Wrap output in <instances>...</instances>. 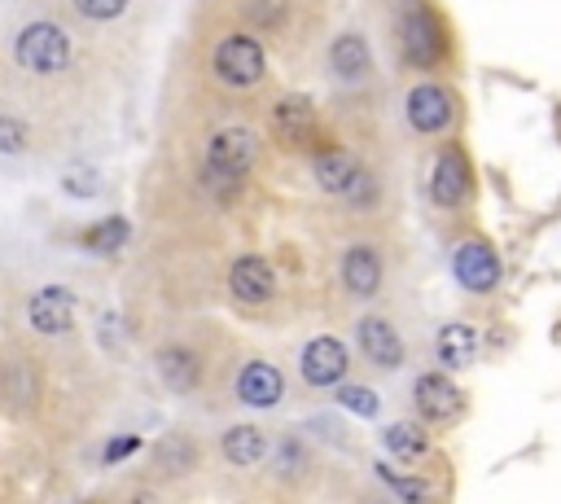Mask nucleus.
Returning a JSON list of instances; mask_svg holds the SVG:
<instances>
[{
  "mask_svg": "<svg viewBox=\"0 0 561 504\" xmlns=\"http://www.w3.org/2000/svg\"><path fill=\"white\" fill-rule=\"evenodd\" d=\"M254 154H259V141L250 128H224L211 136L206 145V184L219 193V197H232L237 184L246 180V171L254 167Z\"/></svg>",
  "mask_w": 561,
  "mask_h": 504,
  "instance_id": "1",
  "label": "nucleus"
},
{
  "mask_svg": "<svg viewBox=\"0 0 561 504\" xmlns=\"http://www.w3.org/2000/svg\"><path fill=\"white\" fill-rule=\"evenodd\" d=\"M14 53H19V62H23L27 71H36V75H58V71L71 67V40H67V32H62L58 23H32V27L19 36Z\"/></svg>",
  "mask_w": 561,
  "mask_h": 504,
  "instance_id": "2",
  "label": "nucleus"
},
{
  "mask_svg": "<svg viewBox=\"0 0 561 504\" xmlns=\"http://www.w3.org/2000/svg\"><path fill=\"white\" fill-rule=\"evenodd\" d=\"M263 45L254 36H228L219 49H215V75L232 88H250L263 80Z\"/></svg>",
  "mask_w": 561,
  "mask_h": 504,
  "instance_id": "3",
  "label": "nucleus"
},
{
  "mask_svg": "<svg viewBox=\"0 0 561 504\" xmlns=\"http://www.w3.org/2000/svg\"><path fill=\"white\" fill-rule=\"evenodd\" d=\"M299 369H303V382L317 386V391H334L343 377H347V347L330 334L312 338L299 356Z\"/></svg>",
  "mask_w": 561,
  "mask_h": 504,
  "instance_id": "4",
  "label": "nucleus"
},
{
  "mask_svg": "<svg viewBox=\"0 0 561 504\" xmlns=\"http://www.w3.org/2000/svg\"><path fill=\"white\" fill-rule=\"evenodd\" d=\"M452 273L474 295H487V290L500 286V260H496V250L487 241H465L452 255Z\"/></svg>",
  "mask_w": 561,
  "mask_h": 504,
  "instance_id": "5",
  "label": "nucleus"
},
{
  "mask_svg": "<svg viewBox=\"0 0 561 504\" xmlns=\"http://www.w3.org/2000/svg\"><path fill=\"white\" fill-rule=\"evenodd\" d=\"M356 347H360V356H365L373 369H399V364H404L399 329H395L386 316H365V321L356 325Z\"/></svg>",
  "mask_w": 561,
  "mask_h": 504,
  "instance_id": "6",
  "label": "nucleus"
},
{
  "mask_svg": "<svg viewBox=\"0 0 561 504\" xmlns=\"http://www.w3.org/2000/svg\"><path fill=\"white\" fill-rule=\"evenodd\" d=\"M399 45H404V58L413 67H439V58H443V32H439V23L426 10H413L404 19Z\"/></svg>",
  "mask_w": 561,
  "mask_h": 504,
  "instance_id": "7",
  "label": "nucleus"
},
{
  "mask_svg": "<svg viewBox=\"0 0 561 504\" xmlns=\"http://www.w3.org/2000/svg\"><path fill=\"white\" fill-rule=\"evenodd\" d=\"M404 115H408L413 132L430 136V132H443V128L452 123L456 106H452V97H447L439 84H417V88L408 93V106H404Z\"/></svg>",
  "mask_w": 561,
  "mask_h": 504,
  "instance_id": "8",
  "label": "nucleus"
},
{
  "mask_svg": "<svg viewBox=\"0 0 561 504\" xmlns=\"http://www.w3.org/2000/svg\"><path fill=\"white\" fill-rule=\"evenodd\" d=\"M413 399H417V412L426 417V421H434V425H447V421H456L461 417V391L443 377V373H421L417 377V386H413Z\"/></svg>",
  "mask_w": 561,
  "mask_h": 504,
  "instance_id": "9",
  "label": "nucleus"
},
{
  "mask_svg": "<svg viewBox=\"0 0 561 504\" xmlns=\"http://www.w3.org/2000/svg\"><path fill=\"white\" fill-rule=\"evenodd\" d=\"M280 395H286V377H280L276 364L250 360V364L237 373V399H241V404H250V408H272V404H280Z\"/></svg>",
  "mask_w": 561,
  "mask_h": 504,
  "instance_id": "10",
  "label": "nucleus"
},
{
  "mask_svg": "<svg viewBox=\"0 0 561 504\" xmlns=\"http://www.w3.org/2000/svg\"><path fill=\"white\" fill-rule=\"evenodd\" d=\"M430 193H434V202L439 206H461L465 197H469V163H465V154L452 145V149H443L439 158H434V180H430Z\"/></svg>",
  "mask_w": 561,
  "mask_h": 504,
  "instance_id": "11",
  "label": "nucleus"
},
{
  "mask_svg": "<svg viewBox=\"0 0 561 504\" xmlns=\"http://www.w3.org/2000/svg\"><path fill=\"white\" fill-rule=\"evenodd\" d=\"M312 128H317V106H312L308 97L290 93V97H280V101L272 106V132H276V141L299 145V141L312 136Z\"/></svg>",
  "mask_w": 561,
  "mask_h": 504,
  "instance_id": "12",
  "label": "nucleus"
},
{
  "mask_svg": "<svg viewBox=\"0 0 561 504\" xmlns=\"http://www.w3.org/2000/svg\"><path fill=\"white\" fill-rule=\"evenodd\" d=\"M228 286H232V295H237L241 303H267V299L276 295V273H272V264H267V260L246 255V260H237V264H232Z\"/></svg>",
  "mask_w": 561,
  "mask_h": 504,
  "instance_id": "13",
  "label": "nucleus"
},
{
  "mask_svg": "<svg viewBox=\"0 0 561 504\" xmlns=\"http://www.w3.org/2000/svg\"><path fill=\"white\" fill-rule=\"evenodd\" d=\"M27 312H32V325H36L40 334H67V329L75 325V299H71V290H62V286L40 290Z\"/></svg>",
  "mask_w": 561,
  "mask_h": 504,
  "instance_id": "14",
  "label": "nucleus"
},
{
  "mask_svg": "<svg viewBox=\"0 0 561 504\" xmlns=\"http://www.w3.org/2000/svg\"><path fill=\"white\" fill-rule=\"evenodd\" d=\"M343 286L360 299L378 295L382 290V260H378V250L369 245H351L347 255H343Z\"/></svg>",
  "mask_w": 561,
  "mask_h": 504,
  "instance_id": "15",
  "label": "nucleus"
},
{
  "mask_svg": "<svg viewBox=\"0 0 561 504\" xmlns=\"http://www.w3.org/2000/svg\"><path fill=\"white\" fill-rule=\"evenodd\" d=\"M330 62H334V75L338 80H347V84H360L365 75H369V40L360 36V32H347V36H338L334 40V49H330Z\"/></svg>",
  "mask_w": 561,
  "mask_h": 504,
  "instance_id": "16",
  "label": "nucleus"
},
{
  "mask_svg": "<svg viewBox=\"0 0 561 504\" xmlns=\"http://www.w3.org/2000/svg\"><path fill=\"white\" fill-rule=\"evenodd\" d=\"M439 360H443V369H456V373L469 369L478 360V334L469 325H461V321L443 325L439 329Z\"/></svg>",
  "mask_w": 561,
  "mask_h": 504,
  "instance_id": "17",
  "label": "nucleus"
},
{
  "mask_svg": "<svg viewBox=\"0 0 561 504\" xmlns=\"http://www.w3.org/2000/svg\"><path fill=\"white\" fill-rule=\"evenodd\" d=\"M356 171H360V163H356L347 149H321V154L312 158V176H317V184L330 189V193H343Z\"/></svg>",
  "mask_w": 561,
  "mask_h": 504,
  "instance_id": "18",
  "label": "nucleus"
},
{
  "mask_svg": "<svg viewBox=\"0 0 561 504\" xmlns=\"http://www.w3.org/2000/svg\"><path fill=\"white\" fill-rule=\"evenodd\" d=\"M158 373H163V382H167L171 391H193L198 377H202V364H198V356L184 351V347H163V351H158Z\"/></svg>",
  "mask_w": 561,
  "mask_h": 504,
  "instance_id": "19",
  "label": "nucleus"
},
{
  "mask_svg": "<svg viewBox=\"0 0 561 504\" xmlns=\"http://www.w3.org/2000/svg\"><path fill=\"white\" fill-rule=\"evenodd\" d=\"M219 447H224V456H228L232 465H259V460L267 456V439H263L259 425H232V430L219 439Z\"/></svg>",
  "mask_w": 561,
  "mask_h": 504,
  "instance_id": "20",
  "label": "nucleus"
},
{
  "mask_svg": "<svg viewBox=\"0 0 561 504\" xmlns=\"http://www.w3.org/2000/svg\"><path fill=\"white\" fill-rule=\"evenodd\" d=\"M386 452L395 456V460H421L426 452H430V443H426V430L417 425V421H395L391 430H386Z\"/></svg>",
  "mask_w": 561,
  "mask_h": 504,
  "instance_id": "21",
  "label": "nucleus"
},
{
  "mask_svg": "<svg viewBox=\"0 0 561 504\" xmlns=\"http://www.w3.org/2000/svg\"><path fill=\"white\" fill-rule=\"evenodd\" d=\"M123 241H128V219H119V215H110V219H102V224H93V228L84 232V245H88V250H102V255L119 250Z\"/></svg>",
  "mask_w": 561,
  "mask_h": 504,
  "instance_id": "22",
  "label": "nucleus"
},
{
  "mask_svg": "<svg viewBox=\"0 0 561 504\" xmlns=\"http://www.w3.org/2000/svg\"><path fill=\"white\" fill-rule=\"evenodd\" d=\"M334 391H338V404H343L347 412L365 417V421H373V417L382 412V399H378V395H373L369 386H343V382H338Z\"/></svg>",
  "mask_w": 561,
  "mask_h": 504,
  "instance_id": "23",
  "label": "nucleus"
},
{
  "mask_svg": "<svg viewBox=\"0 0 561 504\" xmlns=\"http://www.w3.org/2000/svg\"><path fill=\"white\" fill-rule=\"evenodd\" d=\"M378 473H382V482L391 487V491H399L408 504H426V487L417 482V478H404V473H391L386 465H378Z\"/></svg>",
  "mask_w": 561,
  "mask_h": 504,
  "instance_id": "24",
  "label": "nucleus"
},
{
  "mask_svg": "<svg viewBox=\"0 0 561 504\" xmlns=\"http://www.w3.org/2000/svg\"><path fill=\"white\" fill-rule=\"evenodd\" d=\"M75 10L84 14V19H119L123 10H128V0H75Z\"/></svg>",
  "mask_w": 561,
  "mask_h": 504,
  "instance_id": "25",
  "label": "nucleus"
},
{
  "mask_svg": "<svg viewBox=\"0 0 561 504\" xmlns=\"http://www.w3.org/2000/svg\"><path fill=\"white\" fill-rule=\"evenodd\" d=\"M27 145V128L19 119H0V154H19Z\"/></svg>",
  "mask_w": 561,
  "mask_h": 504,
  "instance_id": "26",
  "label": "nucleus"
},
{
  "mask_svg": "<svg viewBox=\"0 0 561 504\" xmlns=\"http://www.w3.org/2000/svg\"><path fill=\"white\" fill-rule=\"evenodd\" d=\"M343 193H351V202H356V206H373V180H369L365 171H356V176H351V184H347Z\"/></svg>",
  "mask_w": 561,
  "mask_h": 504,
  "instance_id": "27",
  "label": "nucleus"
},
{
  "mask_svg": "<svg viewBox=\"0 0 561 504\" xmlns=\"http://www.w3.org/2000/svg\"><path fill=\"white\" fill-rule=\"evenodd\" d=\"M136 447H141V439H132V434H128V439H115V443L106 447V465H115V460H123V456H132Z\"/></svg>",
  "mask_w": 561,
  "mask_h": 504,
  "instance_id": "28",
  "label": "nucleus"
}]
</instances>
